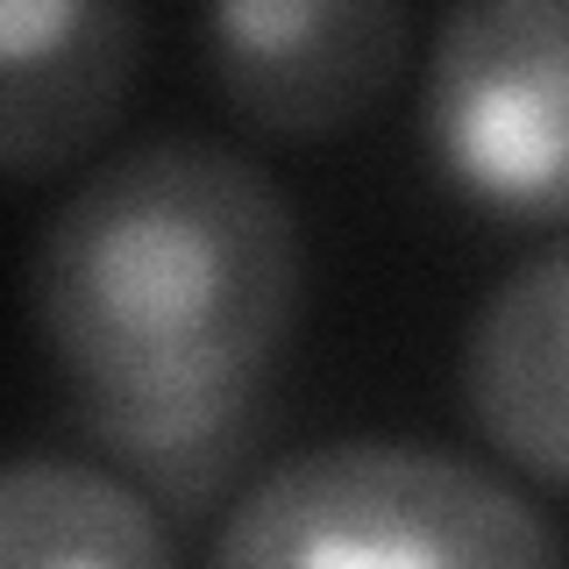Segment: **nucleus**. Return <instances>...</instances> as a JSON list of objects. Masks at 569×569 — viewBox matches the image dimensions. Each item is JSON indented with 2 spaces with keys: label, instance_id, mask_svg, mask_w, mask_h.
Listing matches in <instances>:
<instances>
[{
  "label": "nucleus",
  "instance_id": "nucleus-1",
  "mask_svg": "<svg viewBox=\"0 0 569 569\" xmlns=\"http://www.w3.org/2000/svg\"><path fill=\"white\" fill-rule=\"evenodd\" d=\"M29 313L71 399L257 406L299 313L292 200L228 142H136L43 221Z\"/></svg>",
  "mask_w": 569,
  "mask_h": 569
},
{
  "label": "nucleus",
  "instance_id": "nucleus-2",
  "mask_svg": "<svg viewBox=\"0 0 569 569\" xmlns=\"http://www.w3.org/2000/svg\"><path fill=\"white\" fill-rule=\"evenodd\" d=\"M213 569H569L527 491L435 441H320L236 498Z\"/></svg>",
  "mask_w": 569,
  "mask_h": 569
},
{
  "label": "nucleus",
  "instance_id": "nucleus-3",
  "mask_svg": "<svg viewBox=\"0 0 569 569\" xmlns=\"http://www.w3.org/2000/svg\"><path fill=\"white\" fill-rule=\"evenodd\" d=\"M435 171L527 228L569 221V0H477L435 29L420 86Z\"/></svg>",
  "mask_w": 569,
  "mask_h": 569
},
{
  "label": "nucleus",
  "instance_id": "nucleus-4",
  "mask_svg": "<svg viewBox=\"0 0 569 569\" xmlns=\"http://www.w3.org/2000/svg\"><path fill=\"white\" fill-rule=\"evenodd\" d=\"M406 8L391 0H236L200 14V64L249 129L328 136L399 79Z\"/></svg>",
  "mask_w": 569,
  "mask_h": 569
},
{
  "label": "nucleus",
  "instance_id": "nucleus-5",
  "mask_svg": "<svg viewBox=\"0 0 569 569\" xmlns=\"http://www.w3.org/2000/svg\"><path fill=\"white\" fill-rule=\"evenodd\" d=\"M142 71V14L93 0H8L0 8V164L43 178L121 121Z\"/></svg>",
  "mask_w": 569,
  "mask_h": 569
},
{
  "label": "nucleus",
  "instance_id": "nucleus-6",
  "mask_svg": "<svg viewBox=\"0 0 569 569\" xmlns=\"http://www.w3.org/2000/svg\"><path fill=\"white\" fill-rule=\"evenodd\" d=\"M462 406L512 470L569 491V242L527 257L470 313Z\"/></svg>",
  "mask_w": 569,
  "mask_h": 569
},
{
  "label": "nucleus",
  "instance_id": "nucleus-7",
  "mask_svg": "<svg viewBox=\"0 0 569 569\" xmlns=\"http://www.w3.org/2000/svg\"><path fill=\"white\" fill-rule=\"evenodd\" d=\"M0 569H178L157 506L114 470L14 456L0 477Z\"/></svg>",
  "mask_w": 569,
  "mask_h": 569
},
{
  "label": "nucleus",
  "instance_id": "nucleus-8",
  "mask_svg": "<svg viewBox=\"0 0 569 569\" xmlns=\"http://www.w3.org/2000/svg\"><path fill=\"white\" fill-rule=\"evenodd\" d=\"M257 406H100V399H71V413H79L93 449H107L150 491H164L171 506H207L213 485L236 470L249 435H257Z\"/></svg>",
  "mask_w": 569,
  "mask_h": 569
}]
</instances>
